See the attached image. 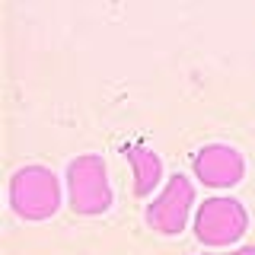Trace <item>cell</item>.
<instances>
[{
	"instance_id": "1",
	"label": "cell",
	"mask_w": 255,
	"mask_h": 255,
	"mask_svg": "<svg viewBox=\"0 0 255 255\" xmlns=\"http://www.w3.org/2000/svg\"><path fill=\"white\" fill-rule=\"evenodd\" d=\"M67 195L70 211L80 217H99L112 207V185L106 159L96 153H83L67 163Z\"/></svg>"
},
{
	"instance_id": "3",
	"label": "cell",
	"mask_w": 255,
	"mask_h": 255,
	"mask_svg": "<svg viewBox=\"0 0 255 255\" xmlns=\"http://www.w3.org/2000/svg\"><path fill=\"white\" fill-rule=\"evenodd\" d=\"M249 230V214L236 198H207L195 214V236L201 246H233Z\"/></svg>"
},
{
	"instance_id": "4",
	"label": "cell",
	"mask_w": 255,
	"mask_h": 255,
	"mask_svg": "<svg viewBox=\"0 0 255 255\" xmlns=\"http://www.w3.org/2000/svg\"><path fill=\"white\" fill-rule=\"evenodd\" d=\"M191 204H195V185L182 172L169 175L163 191L147 204V223L163 236H179L188 223Z\"/></svg>"
},
{
	"instance_id": "6",
	"label": "cell",
	"mask_w": 255,
	"mask_h": 255,
	"mask_svg": "<svg viewBox=\"0 0 255 255\" xmlns=\"http://www.w3.org/2000/svg\"><path fill=\"white\" fill-rule=\"evenodd\" d=\"M125 156L134 169V195L137 198H150L163 182V159L159 153H153L150 147H140V143H131L125 147Z\"/></svg>"
},
{
	"instance_id": "7",
	"label": "cell",
	"mask_w": 255,
	"mask_h": 255,
	"mask_svg": "<svg viewBox=\"0 0 255 255\" xmlns=\"http://www.w3.org/2000/svg\"><path fill=\"white\" fill-rule=\"evenodd\" d=\"M204 255H255V246H243V249H233V252H204Z\"/></svg>"
},
{
	"instance_id": "5",
	"label": "cell",
	"mask_w": 255,
	"mask_h": 255,
	"mask_svg": "<svg viewBox=\"0 0 255 255\" xmlns=\"http://www.w3.org/2000/svg\"><path fill=\"white\" fill-rule=\"evenodd\" d=\"M191 169H195V179L204 182L207 188H233L243 182L246 163H243V153L236 147L207 143V147H201L191 156Z\"/></svg>"
},
{
	"instance_id": "2",
	"label": "cell",
	"mask_w": 255,
	"mask_h": 255,
	"mask_svg": "<svg viewBox=\"0 0 255 255\" xmlns=\"http://www.w3.org/2000/svg\"><path fill=\"white\" fill-rule=\"evenodd\" d=\"M10 204L22 220H48L61 207V182L45 166H22L10 179Z\"/></svg>"
}]
</instances>
